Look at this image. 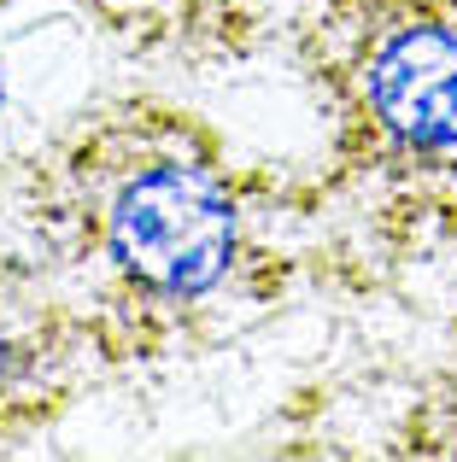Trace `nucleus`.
<instances>
[{"instance_id":"3","label":"nucleus","mask_w":457,"mask_h":462,"mask_svg":"<svg viewBox=\"0 0 457 462\" xmlns=\"http://www.w3.org/2000/svg\"><path fill=\"white\" fill-rule=\"evenodd\" d=\"M6 381H12V351H6V339H0V393H6Z\"/></svg>"},{"instance_id":"2","label":"nucleus","mask_w":457,"mask_h":462,"mask_svg":"<svg viewBox=\"0 0 457 462\" xmlns=\"http://www.w3.org/2000/svg\"><path fill=\"white\" fill-rule=\"evenodd\" d=\"M369 100L405 147H457V35L434 23L393 35L376 59Z\"/></svg>"},{"instance_id":"1","label":"nucleus","mask_w":457,"mask_h":462,"mask_svg":"<svg viewBox=\"0 0 457 462\" xmlns=\"http://www.w3.org/2000/svg\"><path fill=\"white\" fill-rule=\"evenodd\" d=\"M112 252L159 293H206L235 252V205L206 170L159 164L117 193Z\"/></svg>"}]
</instances>
